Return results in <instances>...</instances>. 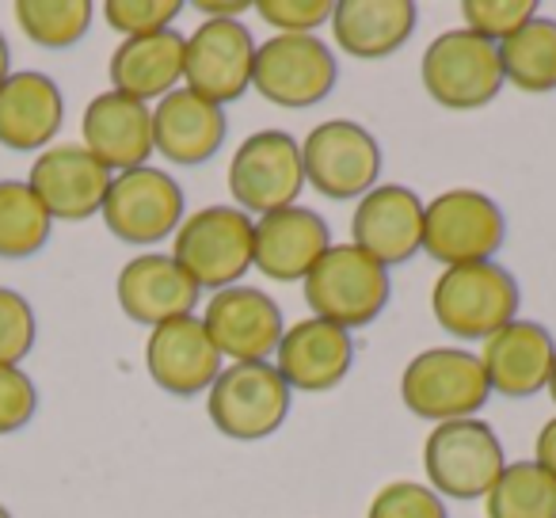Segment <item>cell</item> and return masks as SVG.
<instances>
[{
    "label": "cell",
    "instance_id": "obj_30",
    "mask_svg": "<svg viewBox=\"0 0 556 518\" xmlns=\"http://www.w3.org/2000/svg\"><path fill=\"white\" fill-rule=\"evenodd\" d=\"M96 9L88 0H20L16 24L35 47L42 50H70L92 27Z\"/></svg>",
    "mask_w": 556,
    "mask_h": 518
},
{
    "label": "cell",
    "instance_id": "obj_4",
    "mask_svg": "<svg viewBox=\"0 0 556 518\" xmlns=\"http://www.w3.org/2000/svg\"><path fill=\"white\" fill-rule=\"evenodd\" d=\"M503 469L507 457L500 434L477 416L434 424L424 442V472L442 500H484Z\"/></svg>",
    "mask_w": 556,
    "mask_h": 518
},
{
    "label": "cell",
    "instance_id": "obj_33",
    "mask_svg": "<svg viewBox=\"0 0 556 518\" xmlns=\"http://www.w3.org/2000/svg\"><path fill=\"white\" fill-rule=\"evenodd\" d=\"M366 518H450L442 495L431 484H416V480H393V484L378 488Z\"/></svg>",
    "mask_w": 556,
    "mask_h": 518
},
{
    "label": "cell",
    "instance_id": "obj_19",
    "mask_svg": "<svg viewBox=\"0 0 556 518\" xmlns=\"http://www.w3.org/2000/svg\"><path fill=\"white\" fill-rule=\"evenodd\" d=\"M351 366H355L351 332L320 317L290 325L275 351V370L290 389H302V393H328L348 378Z\"/></svg>",
    "mask_w": 556,
    "mask_h": 518
},
{
    "label": "cell",
    "instance_id": "obj_11",
    "mask_svg": "<svg viewBox=\"0 0 556 518\" xmlns=\"http://www.w3.org/2000/svg\"><path fill=\"white\" fill-rule=\"evenodd\" d=\"M302 187V146L287 130L248 134L229 161V194L237 210H244L248 217L298 206Z\"/></svg>",
    "mask_w": 556,
    "mask_h": 518
},
{
    "label": "cell",
    "instance_id": "obj_3",
    "mask_svg": "<svg viewBox=\"0 0 556 518\" xmlns=\"http://www.w3.org/2000/svg\"><path fill=\"white\" fill-rule=\"evenodd\" d=\"M518 282L500 264L446 267L434 279L431 313L454 340H488L510 320H518Z\"/></svg>",
    "mask_w": 556,
    "mask_h": 518
},
{
    "label": "cell",
    "instance_id": "obj_41",
    "mask_svg": "<svg viewBox=\"0 0 556 518\" xmlns=\"http://www.w3.org/2000/svg\"><path fill=\"white\" fill-rule=\"evenodd\" d=\"M0 518H12V515H9V507H4V503H0Z\"/></svg>",
    "mask_w": 556,
    "mask_h": 518
},
{
    "label": "cell",
    "instance_id": "obj_34",
    "mask_svg": "<svg viewBox=\"0 0 556 518\" xmlns=\"http://www.w3.org/2000/svg\"><path fill=\"white\" fill-rule=\"evenodd\" d=\"M35 309L24 294L0 287V366H20L35 348Z\"/></svg>",
    "mask_w": 556,
    "mask_h": 518
},
{
    "label": "cell",
    "instance_id": "obj_15",
    "mask_svg": "<svg viewBox=\"0 0 556 518\" xmlns=\"http://www.w3.org/2000/svg\"><path fill=\"white\" fill-rule=\"evenodd\" d=\"M111 172L85 146H50L35 156L27 187L39 194L54 222H88L103 210L111 191Z\"/></svg>",
    "mask_w": 556,
    "mask_h": 518
},
{
    "label": "cell",
    "instance_id": "obj_10",
    "mask_svg": "<svg viewBox=\"0 0 556 518\" xmlns=\"http://www.w3.org/2000/svg\"><path fill=\"white\" fill-rule=\"evenodd\" d=\"M336 80L340 62L317 35H275L255 47L252 88L275 108H317L332 96Z\"/></svg>",
    "mask_w": 556,
    "mask_h": 518
},
{
    "label": "cell",
    "instance_id": "obj_28",
    "mask_svg": "<svg viewBox=\"0 0 556 518\" xmlns=\"http://www.w3.org/2000/svg\"><path fill=\"white\" fill-rule=\"evenodd\" d=\"M54 217L27 187V179H0V260H27L42 252Z\"/></svg>",
    "mask_w": 556,
    "mask_h": 518
},
{
    "label": "cell",
    "instance_id": "obj_2",
    "mask_svg": "<svg viewBox=\"0 0 556 518\" xmlns=\"http://www.w3.org/2000/svg\"><path fill=\"white\" fill-rule=\"evenodd\" d=\"M255 222L237 206H202L179 222L172 237V260L199 290L240 287L252 267Z\"/></svg>",
    "mask_w": 556,
    "mask_h": 518
},
{
    "label": "cell",
    "instance_id": "obj_13",
    "mask_svg": "<svg viewBox=\"0 0 556 518\" xmlns=\"http://www.w3.org/2000/svg\"><path fill=\"white\" fill-rule=\"evenodd\" d=\"M252 70H255V39L240 20H206L187 39V54H184L187 92L202 96V100L217 103V108L240 100L252 88Z\"/></svg>",
    "mask_w": 556,
    "mask_h": 518
},
{
    "label": "cell",
    "instance_id": "obj_40",
    "mask_svg": "<svg viewBox=\"0 0 556 518\" xmlns=\"http://www.w3.org/2000/svg\"><path fill=\"white\" fill-rule=\"evenodd\" d=\"M548 396H553V404H556V363H553V374H548Z\"/></svg>",
    "mask_w": 556,
    "mask_h": 518
},
{
    "label": "cell",
    "instance_id": "obj_5",
    "mask_svg": "<svg viewBox=\"0 0 556 518\" xmlns=\"http://www.w3.org/2000/svg\"><path fill=\"white\" fill-rule=\"evenodd\" d=\"M488 396H492V386L484 378L480 355L465 348H427L401 374L404 408L431 424L477 416Z\"/></svg>",
    "mask_w": 556,
    "mask_h": 518
},
{
    "label": "cell",
    "instance_id": "obj_37",
    "mask_svg": "<svg viewBox=\"0 0 556 518\" xmlns=\"http://www.w3.org/2000/svg\"><path fill=\"white\" fill-rule=\"evenodd\" d=\"M533 462H538L541 469L556 480V416L538 431V442H533Z\"/></svg>",
    "mask_w": 556,
    "mask_h": 518
},
{
    "label": "cell",
    "instance_id": "obj_21",
    "mask_svg": "<svg viewBox=\"0 0 556 518\" xmlns=\"http://www.w3.org/2000/svg\"><path fill=\"white\" fill-rule=\"evenodd\" d=\"M80 134H85V149L108 172L146 168V161L156 153L153 111L130 96L115 92V88L88 103L85 118H80Z\"/></svg>",
    "mask_w": 556,
    "mask_h": 518
},
{
    "label": "cell",
    "instance_id": "obj_22",
    "mask_svg": "<svg viewBox=\"0 0 556 518\" xmlns=\"http://www.w3.org/2000/svg\"><path fill=\"white\" fill-rule=\"evenodd\" d=\"M199 294L202 290L187 279L184 267L164 252L134 255L130 264L118 271V282H115L118 309H123L134 325H146V328H156L176 317H191Z\"/></svg>",
    "mask_w": 556,
    "mask_h": 518
},
{
    "label": "cell",
    "instance_id": "obj_20",
    "mask_svg": "<svg viewBox=\"0 0 556 518\" xmlns=\"http://www.w3.org/2000/svg\"><path fill=\"white\" fill-rule=\"evenodd\" d=\"M556 363V340L538 320H510L495 336L484 340L480 366L492 386V393L522 401L548 386V374Z\"/></svg>",
    "mask_w": 556,
    "mask_h": 518
},
{
    "label": "cell",
    "instance_id": "obj_31",
    "mask_svg": "<svg viewBox=\"0 0 556 518\" xmlns=\"http://www.w3.org/2000/svg\"><path fill=\"white\" fill-rule=\"evenodd\" d=\"M462 16H465V31L500 47L503 39H510L518 27H526L538 16V4L533 0H465Z\"/></svg>",
    "mask_w": 556,
    "mask_h": 518
},
{
    "label": "cell",
    "instance_id": "obj_8",
    "mask_svg": "<svg viewBox=\"0 0 556 518\" xmlns=\"http://www.w3.org/2000/svg\"><path fill=\"white\" fill-rule=\"evenodd\" d=\"M419 80H424L427 96L446 111H480L507 85L500 65V47L465 31V27L439 35L424 50Z\"/></svg>",
    "mask_w": 556,
    "mask_h": 518
},
{
    "label": "cell",
    "instance_id": "obj_32",
    "mask_svg": "<svg viewBox=\"0 0 556 518\" xmlns=\"http://www.w3.org/2000/svg\"><path fill=\"white\" fill-rule=\"evenodd\" d=\"M179 12H184V0H108L103 4V20L126 39L168 31Z\"/></svg>",
    "mask_w": 556,
    "mask_h": 518
},
{
    "label": "cell",
    "instance_id": "obj_25",
    "mask_svg": "<svg viewBox=\"0 0 556 518\" xmlns=\"http://www.w3.org/2000/svg\"><path fill=\"white\" fill-rule=\"evenodd\" d=\"M336 47L351 58H389L416 31V4L412 0H336L332 9Z\"/></svg>",
    "mask_w": 556,
    "mask_h": 518
},
{
    "label": "cell",
    "instance_id": "obj_24",
    "mask_svg": "<svg viewBox=\"0 0 556 518\" xmlns=\"http://www.w3.org/2000/svg\"><path fill=\"white\" fill-rule=\"evenodd\" d=\"M65 123V100L58 80L47 73H12L0 85V146L27 153V149H50Z\"/></svg>",
    "mask_w": 556,
    "mask_h": 518
},
{
    "label": "cell",
    "instance_id": "obj_1",
    "mask_svg": "<svg viewBox=\"0 0 556 518\" xmlns=\"http://www.w3.org/2000/svg\"><path fill=\"white\" fill-rule=\"evenodd\" d=\"M302 290L313 317L328 320L343 332H355L386 313L393 282H389V267L370 260L363 248L332 244L317 260V267L305 275Z\"/></svg>",
    "mask_w": 556,
    "mask_h": 518
},
{
    "label": "cell",
    "instance_id": "obj_16",
    "mask_svg": "<svg viewBox=\"0 0 556 518\" xmlns=\"http://www.w3.org/2000/svg\"><path fill=\"white\" fill-rule=\"evenodd\" d=\"M424 206L412 187L404 184H378L363 194L351 217L355 248H363L381 267L408 264L412 255L424 252Z\"/></svg>",
    "mask_w": 556,
    "mask_h": 518
},
{
    "label": "cell",
    "instance_id": "obj_6",
    "mask_svg": "<svg viewBox=\"0 0 556 518\" xmlns=\"http://www.w3.org/2000/svg\"><path fill=\"white\" fill-rule=\"evenodd\" d=\"M294 389L270 363H232L206 389V416L225 439L260 442L287 424Z\"/></svg>",
    "mask_w": 556,
    "mask_h": 518
},
{
    "label": "cell",
    "instance_id": "obj_9",
    "mask_svg": "<svg viewBox=\"0 0 556 518\" xmlns=\"http://www.w3.org/2000/svg\"><path fill=\"white\" fill-rule=\"evenodd\" d=\"M305 184L332 202L363 199L378 187L381 176V146L366 126L351 118H328L313 126L302 141Z\"/></svg>",
    "mask_w": 556,
    "mask_h": 518
},
{
    "label": "cell",
    "instance_id": "obj_12",
    "mask_svg": "<svg viewBox=\"0 0 556 518\" xmlns=\"http://www.w3.org/2000/svg\"><path fill=\"white\" fill-rule=\"evenodd\" d=\"M184 187L161 168H130L111 179V191L103 199V222L126 244H156L164 237H176L184 222Z\"/></svg>",
    "mask_w": 556,
    "mask_h": 518
},
{
    "label": "cell",
    "instance_id": "obj_35",
    "mask_svg": "<svg viewBox=\"0 0 556 518\" xmlns=\"http://www.w3.org/2000/svg\"><path fill=\"white\" fill-rule=\"evenodd\" d=\"M332 0H255L260 20L278 35H313L332 20Z\"/></svg>",
    "mask_w": 556,
    "mask_h": 518
},
{
    "label": "cell",
    "instance_id": "obj_17",
    "mask_svg": "<svg viewBox=\"0 0 556 518\" xmlns=\"http://www.w3.org/2000/svg\"><path fill=\"white\" fill-rule=\"evenodd\" d=\"M328 248L332 232L325 217L309 206H287L255 222L252 267L270 282H305Z\"/></svg>",
    "mask_w": 556,
    "mask_h": 518
},
{
    "label": "cell",
    "instance_id": "obj_38",
    "mask_svg": "<svg viewBox=\"0 0 556 518\" xmlns=\"http://www.w3.org/2000/svg\"><path fill=\"white\" fill-rule=\"evenodd\" d=\"M248 9H255V0H194V12H202V16L210 20H237L244 16Z\"/></svg>",
    "mask_w": 556,
    "mask_h": 518
},
{
    "label": "cell",
    "instance_id": "obj_7",
    "mask_svg": "<svg viewBox=\"0 0 556 518\" xmlns=\"http://www.w3.org/2000/svg\"><path fill=\"white\" fill-rule=\"evenodd\" d=\"M503 240H507V217L500 202L488 199L484 191L454 187L424 206V252L434 264H488Z\"/></svg>",
    "mask_w": 556,
    "mask_h": 518
},
{
    "label": "cell",
    "instance_id": "obj_39",
    "mask_svg": "<svg viewBox=\"0 0 556 518\" xmlns=\"http://www.w3.org/2000/svg\"><path fill=\"white\" fill-rule=\"evenodd\" d=\"M12 77V50H9V39H4V31H0V85Z\"/></svg>",
    "mask_w": 556,
    "mask_h": 518
},
{
    "label": "cell",
    "instance_id": "obj_14",
    "mask_svg": "<svg viewBox=\"0 0 556 518\" xmlns=\"http://www.w3.org/2000/svg\"><path fill=\"white\" fill-rule=\"evenodd\" d=\"M202 325H206L217 355H229L232 363H267L287 332L278 302L255 287L217 290L202 313Z\"/></svg>",
    "mask_w": 556,
    "mask_h": 518
},
{
    "label": "cell",
    "instance_id": "obj_18",
    "mask_svg": "<svg viewBox=\"0 0 556 518\" xmlns=\"http://www.w3.org/2000/svg\"><path fill=\"white\" fill-rule=\"evenodd\" d=\"M146 370L164 393L194 396L206 393L222 374V355L206 336L202 317H176L149 328L146 340Z\"/></svg>",
    "mask_w": 556,
    "mask_h": 518
},
{
    "label": "cell",
    "instance_id": "obj_26",
    "mask_svg": "<svg viewBox=\"0 0 556 518\" xmlns=\"http://www.w3.org/2000/svg\"><path fill=\"white\" fill-rule=\"evenodd\" d=\"M184 54L187 39L172 27L141 39H123L111 54V85L138 103L164 100L184 80Z\"/></svg>",
    "mask_w": 556,
    "mask_h": 518
},
{
    "label": "cell",
    "instance_id": "obj_36",
    "mask_svg": "<svg viewBox=\"0 0 556 518\" xmlns=\"http://www.w3.org/2000/svg\"><path fill=\"white\" fill-rule=\"evenodd\" d=\"M39 408V389L20 366H0V434H16Z\"/></svg>",
    "mask_w": 556,
    "mask_h": 518
},
{
    "label": "cell",
    "instance_id": "obj_29",
    "mask_svg": "<svg viewBox=\"0 0 556 518\" xmlns=\"http://www.w3.org/2000/svg\"><path fill=\"white\" fill-rule=\"evenodd\" d=\"M488 518H556V480L538 462H515L484 495Z\"/></svg>",
    "mask_w": 556,
    "mask_h": 518
},
{
    "label": "cell",
    "instance_id": "obj_23",
    "mask_svg": "<svg viewBox=\"0 0 556 518\" xmlns=\"http://www.w3.org/2000/svg\"><path fill=\"white\" fill-rule=\"evenodd\" d=\"M225 134H229L225 108L187 92V88L168 92L153 108V149L179 168H199V164L214 161L217 149L225 146Z\"/></svg>",
    "mask_w": 556,
    "mask_h": 518
},
{
    "label": "cell",
    "instance_id": "obj_27",
    "mask_svg": "<svg viewBox=\"0 0 556 518\" xmlns=\"http://www.w3.org/2000/svg\"><path fill=\"white\" fill-rule=\"evenodd\" d=\"M500 65L503 80L515 85L518 92H556V20L533 16L510 39H503Z\"/></svg>",
    "mask_w": 556,
    "mask_h": 518
}]
</instances>
